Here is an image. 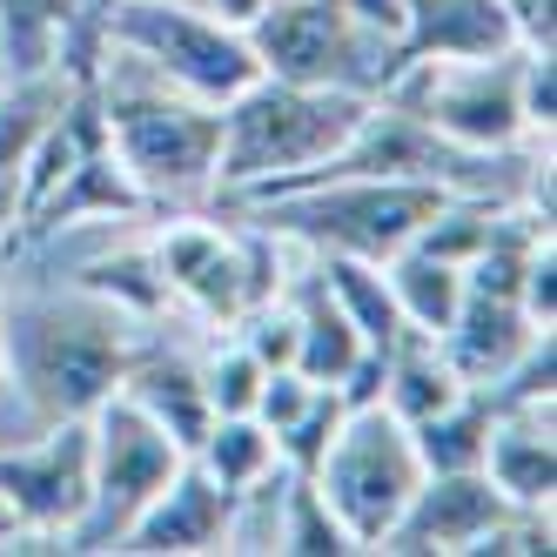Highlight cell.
I'll return each instance as SVG.
<instances>
[{
    "label": "cell",
    "mask_w": 557,
    "mask_h": 557,
    "mask_svg": "<svg viewBox=\"0 0 557 557\" xmlns=\"http://www.w3.org/2000/svg\"><path fill=\"white\" fill-rule=\"evenodd\" d=\"M0 356H8V383H21L27 410L41 423H61L88 417L101 396L122 389L141 343L122 309L74 289L0 309Z\"/></svg>",
    "instance_id": "6da1fadb"
},
{
    "label": "cell",
    "mask_w": 557,
    "mask_h": 557,
    "mask_svg": "<svg viewBox=\"0 0 557 557\" xmlns=\"http://www.w3.org/2000/svg\"><path fill=\"white\" fill-rule=\"evenodd\" d=\"M363 108H370V95H356V88H302V82L256 74L243 95L222 101L215 188L235 195V202H256L275 182L309 175L356 135Z\"/></svg>",
    "instance_id": "7a4b0ae2"
},
{
    "label": "cell",
    "mask_w": 557,
    "mask_h": 557,
    "mask_svg": "<svg viewBox=\"0 0 557 557\" xmlns=\"http://www.w3.org/2000/svg\"><path fill=\"white\" fill-rule=\"evenodd\" d=\"M450 202L444 182H410V175H330L296 195L256 202V228L283 235L289 249L309 256H363L389 262L396 249L417 243V228Z\"/></svg>",
    "instance_id": "3957f363"
},
{
    "label": "cell",
    "mask_w": 557,
    "mask_h": 557,
    "mask_svg": "<svg viewBox=\"0 0 557 557\" xmlns=\"http://www.w3.org/2000/svg\"><path fill=\"white\" fill-rule=\"evenodd\" d=\"M101 108H108V148L122 154V169L141 182V195L154 209L215 188V148H222V108L215 101L182 95L148 67L135 82H114L101 67Z\"/></svg>",
    "instance_id": "277c9868"
},
{
    "label": "cell",
    "mask_w": 557,
    "mask_h": 557,
    "mask_svg": "<svg viewBox=\"0 0 557 557\" xmlns=\"http://www.w3.org/2000/svg\"><path fill=\"white\" fill-rule=\"evenodd\" d=\"M243 41L262 74L275 82H302V88H356V95H383L389 74L404 67L389 34L370 21H356L343 0H269V8L243 27Z\"/></svg>",
    "instance_id": "5b68a950"
},
{
    "label": "cell",
    "mask_w": 557,
    "mask_h": 557,
    "mask_svg": "<svg viewBox=\"0 0 557 557\" xmlns=\"http://www.w3.org/2000/svg\"><path fill=\"white\" fill-rule=\"evenodd\" d=\"M101 27L114 54L141 61L169 88L202 95L215 108L262 74L243 34L222 27L209 8H188V0H101Z\"/></svg>",
    "instance_id": "8992f818"
},
{
    "label": "cell",
    "mask_w": 557,
    "mask_h": 557,
    "mask_svg": "<svg viewBox=\"0 0 557 557\" xmlns=\"http://www.w3.org/2000/svg\"><path fill=\"white\" fill-rule=\"evenodd\" d=\"M309 476H315V491H323V504L336 510L343 537L356 550H376L383 531L396 524V510L423 484V463H417L404 417H389L383 404H356V410H343L323 463Z\"/></svg>",
    "instance_id": "52a82bcc"
},
{
    "label": "cell",
    "mask_w": 557,
    "mask_h": 557,
    "mask_svg": "<svg viewBox=\"0 0 557 557\" xmlns=\"http://www.w3.org/2000/svg\"><path fill=\"white\" fill-rule=\"evenodd\" d=\"M88 444H95V470H88V510L82 524L67 531V550H114L122 544V531L141 517V504L154 497L175 476V463L188 457L175 436L141 417L122 389L101 396V404L88 410Z\"/></svg>",
    "instance_id": "ba28073f"
},
{
    "label": "cell",
    "mask_w": 557,
    "mask_h": 557,
    "mask_svg": "<svg viewBox=\"0 0 557 557\" xmlns=\"http://www.w3.org/2000/svg\"><path fill=\"white\" fill-rule=\"evenodd\" d=\"M517 54H484V61H404L389 74V101L417 108L423 122L470 148V154H510L524 141V108H517Z\"/></svg>",
    "instance_id": "9c48e42d"
},
{
    "label": "cell",
    "mask_w": 557,
    "mask_h": 557,
    "mask_svg": "<svg viewBox=\"0 0 557 557\" xmlns=\"http://www.w3.org/2000/svg\"><path fill=\"white\" fill-rule=\"evenodd\" d=\"M154 262H162L169 296H182L195 315H209L215 330H228L243 309H256L283 289L269 228L235 235V228H215V222H175V228L154 235Z\"/></svg>",
    "instance_id": "30bf717a"
},
{
    "label": "cell",
    "mask_w": 557,
    "mask_h": 557,
    "mask_svg": "<svg viewBox=\"0 0 557 557\" xmlns=\"http://www.w3.org/2000/svg\"><path fill=\"white\" fill-rule=\"evenodd\" d=\"M88 470H95L88 417H61L48 423L41 444L0 450V504L14 517V537H54L67 550V531L88 510Z\"/></svg>",
    "instance_id": "8fae6325"
},
{
    "label": "cell",
    "mask_w": 557,
    "mask_h": 557,
    "mask_svg": "<svg viewBox=\"0 0 557 557\" xmlns=\"http://www.w3.org/2000/svg\"><path fill=\"white\" fill-rule=\"evenodd\" d=\"M504 510H510V497L484 470H423V484L396 510V524L383 531L376 550H389V557H423V550L463 557Z\"/></svg>",
    "instance_id": "7c38bea8"
},
{
    "label": "cell",
    "mask_w": 557,
    "mask_h": 557,
    "mask_svg": "<svg viewBox=\"0 0 557 557\" xmlns=\"http://www.w3.org/2000/svg\"><path fill=\"white\" fill-rule=\"evenodd\" d=\"M235 517H243V497L222 491L215 476L182 457L175 476L141 504V517L122 531L114 550H135V557H195V550H222L235 537Z\"/></svg>",
    "instance_id": "4fadbf2b"
},
{
    "label": "cell",
    "mask_w": 557,
    "mask_h": 557,
    "mask_svg": "<svg viewBox=\"0 0 557 557\" xmlns=\"http://www.w3.org/2000/svg\"><path fill=\"white\" fill-rule=\"evenodd\" d=\"M154 202L141 195V182L122 169V154H114L108 141L101 148H88L82 162H74L41 202H34L27 215H21V228H14V249H27V243H48V235H61V228H74V222H88V215H101V222H135V215H148Z\"/></svg>",
    "instance_id": "5bb4252c"
},
{
    "label": "cell",
    "mask_w": 557,
    "mask_h": 557,
    "mask_svg": "<svg viewBox=\"0 0 557 557\" xmlns=\"http://www.w3.org/2000/svg\"><path fill=\"white\" fill-rule=\"evenodd\" d=\"M404 8V61H484L524 48L510 0H396Z\"/></svg>",
    "instance_id": "9a60e30c"
},
{
    "label": "cell",
    "mask_w": 557,
    "mask_h": 557,
    "mask_svg": "<svg viewBox=\"0 0 557 557\" xmlns=\"http://www.w3.org/2000/svg\"><path fill=\"white\" fill-rule=\"evenodd\" d=\"M484 476L524 510H550L557 497V436H550V404H491V436H484Z\"/></svg>",
    "instance_id": "2e32d148"
},
{
    "label": "cell",
    "mask_w": 557,
    "mask_h": 557,
    "mask_svg": "<svg viewBox=\"0 0 557 557\" xmlns=\"http://www.w3.org/2000/svg\"><path fill=\"white\" fill-rule=\"evenodd\" d=\"M537 323L524 315V302H510V296H463L457 315H450V330L436 336V349H444V363L470 383V389H491L517 356L531 349Z\"/></svg>",
    "instance_id": "e0dca14e"
},
{
    "label": "cell",
    "mask_w": 557,
    "mask_h": 557,
    "mask_svg": "<svg viewBox=\"0 0 557 557\" xmlns=\"http://www.w3.org/2000/svg\"><path fill=\"white\" fill-rule=\"evenodd\" d=\"M122 396L141 417L162 423L182 450H195V444H202V430L215 423L209 389H202V363H188L182 349H162V343H141V356L122 376Z\"/></svg>",
    "instance_id": "ac0fdd59"
},
{
    "label": "cell",
    "mask_w": 557,
    "mask_h": 557,
    "mask_svg": "<svg viewBox=\"0 0 557 557\" xmlns=\"http://www.w3.org/2000/svg\"><path fill=\"white\" fill-rule=\"evenodd\" d=\"M283 296L296 309V356H289V370H302L309 383H343L356 370V356H363V336H356V323L343 315V302L330 296L315 256L296 275V289H283Z\"/></svg>",
    "instance_id": "d6986e66"
},
{
    "label": "cell",
    "mask_w": 557,
    "mask_h": 557,
    "mask_svg": "<svg viewBox=\"0 0 557 557\" xmlns=\"http://www.w3.org/2000/svg\"><path fill=\"white\" fill-rule=\"evenodd\" d=\"M470 383L444 363V349H436V336L423 330H404L389 349H383V410L404 417V423H423L436 417L444 404H457Z\"/></svg>",
    "instance_id": "ffe728a7"
},
{
    "label": "cell",
    "mask_w": 557,
    "mask_h": 557,
    "mask_svg": "<svg viewBox=\"0 0 557 557\" xmlns=\"http://www.w3.org/2000/svg\"><path fill=\"white\" fill-rule=\"evenodd\" d=\"M195 463H202L222 491H235L243 504H256L275 476H283V457H275V436H269V423H256V417H215L209 430H202V444L188 450Z\"/></svg>",
    "instance_id": "44dd1931"
},
{
    "label": "cell",
    "mask_w": 557,
    "mask_h": 557,
    "mask_svg": "<svg viewBox=\"0 0 557 557\" xmlns=\"http://www.w3.org/2000/svg\"><path fill=\"white\" fill-rule=\"evenodd\" d=\"M383 275H389V296H396V309H404L410 330H423V336L450 330V315L463 302V269L457 262H444V256H430V249L410 243V249H396L383 262Z\"/></svg>",
    "instance_id": "7402d4cb"
},
{
    "label": "cell",
    "mask_w": 557,
    "mask_h": 557,
    "mask_svg": "<svg viewBox=\"0 0 557 557\" xmlns=\"http://www.w3.org/2000/svg\"><path fill=\"white\" fill-rule=\"evenodd\" d=\"M315 269H323L330 296L343 302V315L356 323L363 349H376V356H383L396 336L410 330V323H404V309H396V296H389L383 262H363V256H315Z\"/></svg>",
    "instance_id": "603a6c76"
},
{
    "label": "cell",
    "mask_w": 557,
    "mask_h": 557,
    "mask_svg": "<svg viewBox=\"0 0 557 557\" xmlns=\"http://www.w3.org/2000/svg\"><path fill=\"white\" fill-rule=\"evenodd\" d=\"M74 289L108 302V309H122L128 323H154V315L175 302L169 283H162V262H154V243L148 249H114V256L88 262L82 275H74Z\"/></svg>",
    "instance_id": "cb8c5ba5"
},
{
    "label": "cell",
    "mask_w": 557,
    "mask_h": 557,
    "mask_svg": "<svg viewBox=\"0 0 557 557\" xmlns=\"http://www.w3.org/2000/svg\"><path fill=\"white\" fill-rule=\"evenodd\" d=\"M269 491H275V550H289V557H343V550H356L309 470H283Z\"/></svg>",
    "instance_id": "d4e9b609"
},
{
    "label": "cell",
    "mask_w": 557,
    "mask_h": 557,
    "mask_svg": "<svg viewBox=\"0 0 557 557\" xmlns=\"http://www.w3.org/2000/svg\"><path fill=\"white\" fill-rule=\"evenodd\" d=\"M484 436H491V396L484 389H463L457 404L410 423V444H417L423 470H484Z\"/></svg>",
    "instance_id": "484cf974"
},
{
    "label": "cell",
    "mask_w": 557,
    "mask_h": 557,
    "mask_svg": "<svg viewBox=\"0 0 557 557\" xmlns=\"http://www.w3.org/2000/svg\"><path fill=\"white\" fill-rule=\"evenodd\" d=\"M67 0H0V54H8V82L54 67V27Z\"/></svg>",
    "instance_id": "4316f807"
},
{
    "label": "cell",
    "mask_w": 557,
    "mask_h": 557,
    "mask_svg": "<svg viewBox=\"0 0 557 557\" xmlns=\"http://www.w3.org/2000/svg\"><path fill=\"white\" fill-rule=\"evenodd\" d=\"M269 363H256V349L235 336L222 343L209 363H202V389H209V410L215 417H256V389H262Z\"/></svg>",
    "instance_id": "83f0119b"
},
{
    "label": "cell",
    "mask_w": 557,
    "mask_h": 557,
    "mask_svg": "<svg viewBox=\"0 0 557 557\" xmlns=\"http://www.w3.org/2000/svg\"><path fill=\"white\" fill-rule=\"evenodd\" d=\"M336 423H343V396H336V383H315V396L302 404V417H296L289 430H275V457H283V470H315V463H323Z\"/></svg>",
    "instance_id": "f1b7e54d"
},
{
    "label": "cell",
    "mask_w": 557,
    "mask_h": 557,
    "mask_svg": "<svg viewBox=\"0 0 557 557\" xmlns=\"http://www.w3.org/2000/svg\"><path fill=\"white\" fill-rule=\"evenodd\" d=\"M517 108H524V128L550 141V122H557V54L550 48L517 54Z\"/></svg>",
    "instance_id": "f546056e"
},
{
    "label": "cell",
    "mask_w": 557,
    "mask_h": 557,
    "mask_svg": "<svg viewBox=\"0 0 557 557\" xmlns=\"http://www.w3.org/2000/svg\"><path fill=\"white\" fill-rule=\"evenodd\" d=\"M309 396H315V383L302 376V370H269L262 376V389H256V423H269V436L275 430H289L296 417H302V404H309Z\"/></svg>",
    "instance_id": "4dcf8cb0"
},
{
    "label": "cell",
    "mask_w": 557,
    "mask_h": 557,
    "mask_svg": "<svg viewBox=\"0 0 557 557\" xmlns=\"http://www.w3.org/2000/svg\"><path fill=\"white\" fill-rule=\"evenodd\" d=\"M517 302H524V315L537 330H557V235H544V243L531 249L524 262V289H517Z\"/></svg>",
    "instance_id": "1f68e13d"
},
{
    "label": "cell",
    "mask_w": 557,
    "mask_h": 557,
    "mask_svg": "<svg viewBox=\"0 0 557 557\" xmlns=\"http://www.w3.org/2000/svg\"><path fill=\"white\" fill-rule=\"evenodd\" d=\"M14 228H21V182L0 169V256H14Z\"/></svg>",
    "instance_id": "d6a6232c"
},
{
    "label": "cell",
    "mask_w": 557,
    "mask_h": 557,
    "mask_svg": "<svg viewBox=\"0 0 557 557\" xmlns=\"http://www.w3.org/2000/svg\"><path fill=\"white\" fill-rule=\"evenodd\" d=\"M202 8H209V14H215L222 27H235V34H243V27H249V21H256L262 8H269V0H202Z\"/></svg>",
    "instance_id": "836d02e7"
},
{
    "label": "cell",
    "mask_w": 557,
    "mask_h": 557,
    "mask_svg": "<svg viewBox=\"0 0 557 557\" xmlns=\"http://www.w3.org/2000/svg\"><path fill=\"white\" fill-rule=\"evenodd\" d=\"M0 389H8V356H0Z\"/></svg>",
    "instance_id": "e575fe53"
},
{
    "label": "cell",
    "mask_w": 557,
    "mask_h": 557,
    "mask_svg": "<svg viewBox=\"0 0 557 557\" xmlns=\"http://www.w3.org/2000/svg\"><path fill=\"white\" fill-rule=\"evenodd\" d=\"M188 8H202V0H188Z\"/></svg>",
    "instance_id": "d590c367"
}]
</instances>
